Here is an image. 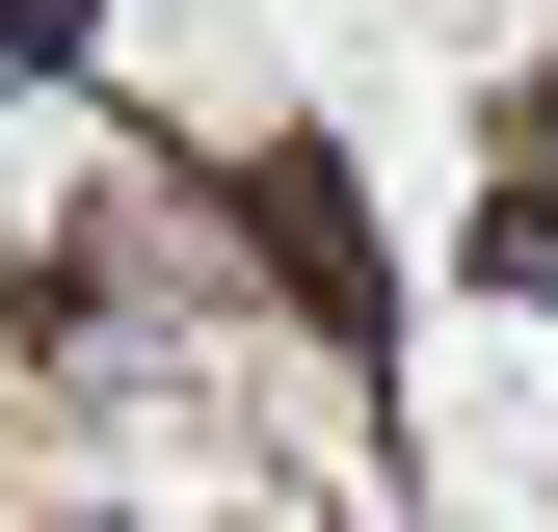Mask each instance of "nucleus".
Returning <instances> with one entry per match:
<instances>
[{
	"instance_id": "1",
	"label": "nucleus",
	"mask_w": 558,
	"mask_h": 532,
	"mask_svg": "<svg viewBox=\"0 0 558 532\" xmlns=\"http://www.w3.org/2000/svg\"><path fill=\"white\" fill-rule=\"evenodd\" d=\"M240 240H266V293H293L345 373L399 347V240H373V160H345V133H240Z\"/></svg>"
},
{
	"instance_id": "2",
	"label": "nucleus",
	"mask_w": 558,
	"mask_h": 532,
	"mask_svg": "<svg viewBox=\"0 0 558 532\" xmlns=\"http://www.w3.org/2000/svg\"><path fill=\"white\" fill-rule=\"evenodd\" d=\"M107 53V0H0V81H81Z\"/></svg>"
}]
</instances>
